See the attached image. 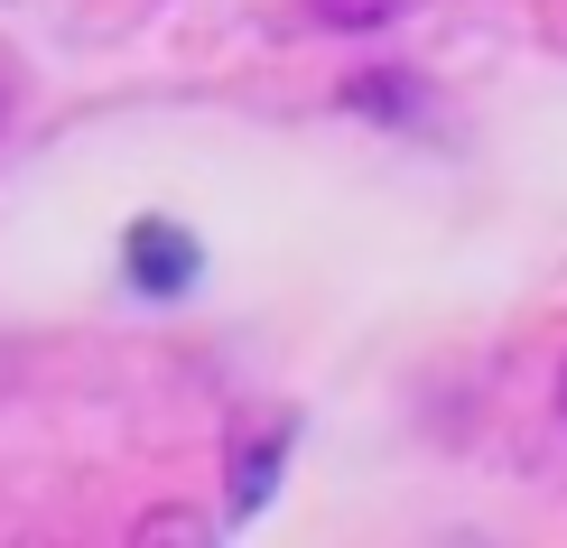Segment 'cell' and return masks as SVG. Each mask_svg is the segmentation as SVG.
Here are the masks:
<instances>
[{"label":"cell","instance_id":"cell-5","mask_svg":"<svg viewBox=\"0 0 567 548\" xmlns=\"http://www.w3.org/2000/svg\"><path fill=\"white\" fill-rule=\"evenodd\" d=\"M0 122H10V75H0Z\"/></svg>","mask_w":567,"mask_h":548},{"label":"cell","instance_id":"cell-4","mask_svg":"<svg viewBox=\"0 0 567 548\" xmlns=\"http://www.w3.org/2000/svg\"><path fill=\"white\" fill-rule=\"evenodd\" d=\"M270 465H279V437H261V446H243V456H233V503H261V493H270Z\"/></svg>","mask_w":567,"mask_h":548},{"label":"cell","instance_id":"cell-1","mask_svg":"<svg viewBox=\"0 0 567 548\" xmlns=\"http://www.w3.org/2000/svg\"><path fill=\"white\" fill-rule=\"evenodd\" d=\"M131 289L140 298H177V289H196V232H177V224H131Z\"/></svg>","mask_w":567,"mask_h":548},{"label":"cell","instance_id":"cell-3","mask_svg":"<svg viewBox=\"0 0 567 548\" xmlns=\"http://www.w3.org/2000/svg\"><path fill=\"white\" fill-rule=\"evenodd\" d=\"M307 10H317V29H336V38H372V29L400 19V0H307Z\"/></svg>","mask_w":567,"mask_h":548},{"label":"cell","instance_id":"cell-2","mask_svg":"<svg viewBox=\"0 0 567 548\" xmlns=\"http://www.w3.org/2000/svg\"><path fill=\"white\" fill-rule=\"evenodd\" d=\"M344 112H363V122H419V112H429V84L419 75H353Z\"/></svg>","mask_w":567,"mask_h":548},{"label":"cell","instance_id":"cell-6","mask_svg":"<svg viewBox=\"0 0 567 548\" xmlns=\"http://www.w3.org/2000/svg\"><path fill=\"white\" fill-rule=\"evenodd\" d=\"M558 418H567V372H558Z\"/></svg>","mask_w":567,"mask_h":548}]
</instances>
